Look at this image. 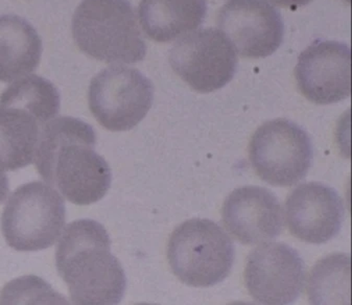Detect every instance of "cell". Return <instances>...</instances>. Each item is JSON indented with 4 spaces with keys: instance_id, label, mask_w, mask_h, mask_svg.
Segmentation results:
<instances>
[{
    "instance_id": "obj_19",
    "label": "cell",
    "mask_w": 352,
    "mask_h": 305,
    "mask_svg": "<svg viewBox=\"0 0 352 305\" xmlns=\"http://www.w3.org/2000/svg\"><path fill=\"white\" fill-rule=\"evenodd\" d=\"M314 0H270L272 5H278V7L289 8V9H298V8L305 7L309 5Z\"/></svg>"
},
{
    "instance_id": "obj_6",
    "label": "cell",
    "mask_w": 352,
    "mask_h": 305,
    "mask_svg": "<svg viewBox=\"0 0 352 305\" xmlns=\"http://www.w3.org/2000/svg\"><path fill=\"white\" fill-rule=\"evenodd\" d=\"M64 198L43 182L18 188L6 204L1 231L11 248L35 252L57 242L65 227Z\"/></svg>"
},
{
    "instance_id": "obj_4",
    "label": "cell",
    "mask_w": 352,
    "mask_h": 305,
    "mask_svg": "<svg viewBox=\"0 0 352 305\" xmlns=\"http://www.w3.org/2000/svg\"><path fill=\"white\" fill-rule=\"evenodd\" d=\"M72 36L80 52L106 63H138L146 55L129 0H83L72 18Z\"/></svg>"
},
{
    "instance_id": "obj_8",
    "label": "cell",
    "mask_w": 352,
    "mask_h": 305,
    "mask_svg": "<svg viewBox=\"0 0 352 305\" xmlns=\"http://www.w3.org/2000/svg\"><path fill=\"white\" fill-rule=\"evenodd\" d=\"M153 100L152 82L140 70L126 66L102 70L92 79L88 92L90 111L111 132L138 126L150 111Z\"/></svg>"
},
{
    "instance_id": "obj_18",
    "label": "cell",
    "mask_w": 352,
    "mask_h": 305,
    "mask_svg": "<svg viewBox=\"0 0 352 305\" xmlns=\"http://www.w3.org/2000/svg\"><path fill=\"white\" fill-rule=\"evenodd\" d=\"M1 304L22 303H65V299L57 298L47 284L34 276L22 277L10 282L0 297Z\"/></svg>"
},
{
    "instance_id": "obj_1",
    "label": "cell",
    "mask_w": 352,
    "mask_h": 305,
    "mask_svg": "<svg viewBox=\"0 0 352 305\" xmlns=\"http://www.w3.org/2000/svg\"><path fill=\"white\" fill-rule=\"evenodd\" d=\"M96 146L90 124L69 116L56 117L44 126L34 162L42 179L64 199L90 205L106 196L112 180Z\"/></svg>"
},
{
    "instance_id": "obj_17",
    "label": "cell",
    "mask_w": 352,
    "mask_h": 305,
    "mask_svg": "<svg viewBox=\"0 0 352 305\" xmlns=\"http://www.w3.org/2000/svg\"><path fill=\"white\" fill-rule=\"evenodd\" d=\"M309 302L314 304H344L350 296V258L333 254L320 260L309 274L307 282Z\"/></svg>"
},
{
    "instance_id": "obj_15",
    "label": "cell",
    "mask_w": 352,
    "mask_h": 305,
    "mask_svg": "<svg viewBox=\"0 0 352 305\" xmlns=\"http://www.w3.org/2000/svg\"><path fill=\"white\" fill-rule=\"evenodd\" d=\"M206 12V0H142L138 9L142 30L159 43H168L196 31Z\"/></svg>"
},
{
    "instance_id": "obj_9",
    "label": "cell",
    "mask_w": 352,
    "mask_h": 305,
    "mask_svg": "<svg viewBox=\"0 0 352 305\" xmlns=\"http://www.w3.org/2000/svg\"><path fill=\"white\" fill-rule=\"evenodd\" d=\"M237 54L219 29L207 27L181 37L170 53L177 76L200 93H210L226 86L234 76Z\"/></svg>"
},
{
    "instance_id": "obj_5",
    "label": "cell",
    "mask_w": 352,
    "mask_h": 305,
    "mask_svg": "<svg viewBox=\"0 0 352 305\" xmlns=\"http://www.w3.org/2000/svg\"><path fill=\"white\" fill-rule=\"evenodd\" d=\"M168 264L186 286L208 288L230 274L234 246L217 223L192 218L177 227L166 248Z\"/></svg>"
},
{
    "instance_id": "obj_12",
    "label": "cell",
    "mask_w": 352,
    "mask_h": 305,
    "mask_svg": "<svg viewBox=\"0 0 352 305\" xmlns=\"http://www.w3.org/2000/svg\"><path fill=\"white\" fill-rule=\"evenodd\" d=\"M298 89L317 105H331L349 98L351 54L347 44L315 42L301 54L295 68Z\"/></svg>"
},
{
    "instance_id": "obj_16",
    "label": "cell",
    "mask_w": 352,
    "mask_h": 305,
    "mask_svg": "<svg viewBox=\"0 0 352 305\" xmlns=\"http://www.w3.org/2000/svg\"><path fill=\"white\" fill-rule=\"evenodd\" d=\"M41 56L42 40L31 23L19 16H0V82L29 76Z\"/></svg>"
},
{
    "instance_id": "obj_10",
    "label": "cell",
    "mask_w": 352,
    "mask_h": 305,
    "mask_svg": "<svg viewBox=\"0 0 352 305\" xmlns=\"http://www.w3.org/2000/svg\"><path fill=\"white\" fill-rule=\"evenodd\" d=\"M243 278L249 294L257 303L292 304L305 286V262L289 245L263 242L249 254Z\"/></svg>"
},
{
    "instance_id": "obj_14",
    "label": "cell",
    "mask_w": 352,
    "mask_h": 305,
    "mask_svg": "<svg viewBox=\"0 0 352 305\" xmlns=\"http://www.w3.org/2000/svg\"><path fill=\"white\" fill-rule=\"evenodd\" d=\"M222 221L225 229L237 242L255 246L280 236L283 207L267 188L243 186L227 196L223 204Z\"/></svg>"
},
{
    "instance_id": "obj_20",
    "label": "cell",
    "mask_w": 352,
    "mask_h": 305,
    "mask_svg": "<svg viewBox=\"0 0 352 305\" xmlns=\"http://www.w3.org/2000/svg\"><path fill=\"white\" fill-rule=\"evenodd\" d=\"M9 194V180L3 170H0V204L7 199Z\"/></svg>"
},
{
    "instance_id": "obj_7",
    "label": "cell",
    "mask_w": 352,
    "mask_h": 305,
    "mask_svg": "<svg viewBox=\"0 0 352 305\" xmlns=\"http://www.w3.org/2000/svg\"><path fill=\"white\" fill-rule=\"evenodd\" d=\"M249 160L263 181L279 188L305 179L313 161V146L305 130L291 120H270L251 137Z\"/></svg>"
},
{
    "instance_id": "obj_13",
    "label": "cell",
    "mask_w": 352,
    "mask_h": 305,
    "mask_svg": "<svg viewBox=\"0 0 352 305\" xmlns=\"http://www.w3.org/2000/svg\"><path fill=\"white\" fill-rule=\"evenodd\" d=\"M285 214L292 236L307 244L320 245L339 234L345 207L333 188L319 182H307L289 194Z\"/></svg>"
},
{
    "instance_id": "obj_3",
    "label": "cell",
    "mask_w": 352,
    "mask_h": 305,
    "mask_svg": "<svg viewBox=\"0 0 352 305\" xmlns=\"http://www.w3.org/2000/svg\"><path fill=\"white\" fill-rule=\"evenodd\" d=\"M60 94L52 82L26 76L0 95V170H16L35 160L44 126L57 117Z\"/></svg>"
},
{
    "instance_id": "obj_2",
    "label": "cell",
    "mask_w": 352,
    "mask_h": 305,
    "mask_svg": "<svg viewBox=\"0 0 352 305\" xmlns=\"http://www.w3.org/2000/svg\"><path fill=\"white\" fill-rule=\"evenodd\" d=\"M56 264L74 304H118L124 298V269L112 256L109 234L96 221H74L66 227Z\"/></svg>"
},
{
    "instance_id": "obj_11",
    "label": "cell",
    "mask_w": 352,
    "mask_h": 305,
    "mask_svg": "<svg viewBox=\"0 0 352 305\" xmlns=\"http://www.w3.org/2000/svg\"><path fill=\"white\" fill-rule=\"evenodd\" d=\"M217 24L243 58L269 57L283 43V17L267 0H230L221 8Z\"/></svg>"
}]
</instances>
